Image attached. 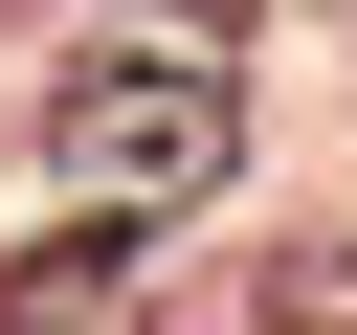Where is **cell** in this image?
I'll list each match as a JSON object with an SVG mask.
<instances>
[{
  "mask_svg": "<svg viewBox=\"0 0 357 335\" xmlns=\"http://www.w3.org/2000/svg\"><path fill=\"white\" fill-rule=\"evenodd\" d=\"M223 156H245V67H223L201 22H112V45H67V67H45V179H67V201L178 223Z\"/></svg>",
  "mask_w": 357,
  "mask_h": 335,
  "instance_id": "6da1fadb",
  "label": "cell"
},
{
  "mask_svg": "<svg viewBox=\"0 0 357 335\" xmlns=\"http://www.w3.org/2000/svg\"><path fill=\"white\" fill-rule=\"evenodd\" d=\"M156 290V246H112V201H89V246H0V313H134Z\"/></svg>",
  "mask_w": 357,
  "mask_h": 335,
  "instance_id": "7a4b0ae2",
  "label": "cell"
}]
</instances>
